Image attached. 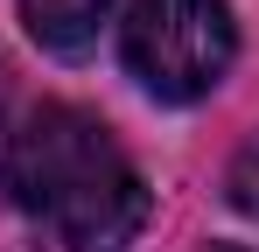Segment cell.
<instances>
[{
	"instance_id": "1",
	"label": "cell",
	"mask_w": 259,
	"mask_h": 252,
	"mask_svg": "<svg viewBox=\"0 0 259 252\" xmlns=\"http://www.w3.org/2000/svg\"><path fill=\"white\" fill-rule=\"evenodd\" d=\"M7 196L42 217L63 252H126L147 224V182L133 175L105 119L77 105H35L0 140Z\"/></svg>"
},
{
	"instance_id": "4",
	"label": "cell",
	"mask_w": 259,
	"mask_h": 252,
	"mask_svg": "<svg viewBox=\"0 0 259 252\" xmlns=\"http://www.w3.org/2000/svg\"><path fill=\"white\" fill-rule=\"evenodd\" d=\"M224 189H231V210H245L259 224V133L238 147V161H231V175H224Z\"/></svg>"
},
{
	"instance_id": "3",
	"label": "cell",
	"mask_w": 259,
	"mask_h": 252,
	"mask_svg": "<svg viewBox=\"0 0 259 252\" xmlns=\"http://www.w3.org/2000/svg\"><path fill=\"white\" fill-rule=\"evenodd\" d=\"M105 7L112 0H21V21L49 56H84L105 28Z\"/></svg>"
},
{
	"instance_id": "2",
	"label": "cell",
	"mask_w": 259,
	"mask_h": 252,
	"mask_svg": "<svg viewBox=\"0 0 259 252\" xmlns=\"http://www.w3.org/2000/svg\"><path fill=\"white\" fill-rule=\"evenodd\" d=\"M119 42H126V70L154 98L189 105L224 84L238 21H231V0H133Z\"/></svg>"
},
{
	"instance_id": "5",
	"label": "cell",
	"mask_w": 259,
	"mask_h": 252,
	"mask_svg": "<svg viewBox=\"0 0 259 252\" xmlns=\"http://www.w3.org/2000/svg\"><path fill=\"white\" fill-rule=\"evenodd\" d=\"M217 252H245V245H217Z\"/></svg>"
}]
</instances>
